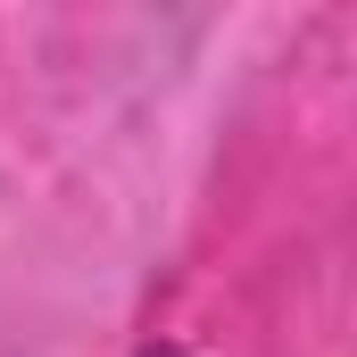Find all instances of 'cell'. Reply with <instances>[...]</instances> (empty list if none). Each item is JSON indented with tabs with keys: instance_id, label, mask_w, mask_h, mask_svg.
Listing matches in <instances>:
<instances>
[{
	"instance_id": "obj_1",
	"label": "cell",
	"mask_w": 357,
	"mask_h": 357,
	"mask_svg": "<svg viewBox=\"0 0 357 357\" xmlns=\"http://www.w3.org/2000/svg\"><path fill=\"white\" fill-rule=\"evenodd\" d=\"M133 357H191V349H183V341H142Z\"/></svg>"
}]
</instances>
